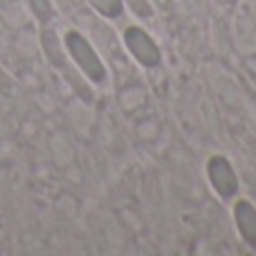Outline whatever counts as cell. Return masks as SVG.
Segmentation results:
<instances>
[{
  "label": "cell",
  "mask_w": 256,
  "mask_h": 256,
  "mask_svg": "<svg viewBox=\"0 0 256 256\" xmlns=\"http://www.w3.org/2000/svg\"><path fill=\"white\" fill-rule=\"evenodd\" d=\"M43 48H45V54H48V58L52 61V66L66 72V66H68L66 56H63L61 45H58V38H56V34H54L52 30H45L43 32Z\"/></svg>",
  "instance_id": "cell-5"
},
{
  "label": "cell",
  "mask_w": 256,
  "mask_h": 256,
  "mask_svg": "<svg viewBox=\"0 0 256 256\" xmlns=\"http://www.w3.org/2000/svg\"><path fill=\"white\" fill-rule=\"evenodd\" d=\"M234 220L243 240L256 250V209L250 200H238L234 207Z\"/></svg>",
  "instance_id": "cell-4"
},
{
  "label": "cell",
  "mask_w": 256,
  "mask_h": 256,
  "mask_svg": "<svg viewBox=\"0 0 256 256\" xmlns=\"http://www.w3.org/2000/svg\"><path fill=\"white\" fill-rule=\"evenodd\" d=\"M124 40H126V48L130 50V54L146 68H155L160 66V50L155 45V40L146 34L142 27H128L124 32Z\"/></svg>",
  "instance_id": "cell-2"
},
{
  "label": "cell",
  "mask_w": 256,
  "mask_h": 256,
  "mask_svg": "<svg viewBox=\"0 0 256 256\" xmlns=\"http://www.w3.org/2000/svg\"><path fill=\"white\" fill-rule=\"evenodd\" d=\"M207 173L212 180L214 189L222 196V198H232L238 191V178H236L232 164L227 162L222 155H212L207 162Z\"/></svg>",
  "instance_id": "cell-3"
},
{
  "label": "cell",
  "mask_w": 256,
  "mask_h": 256,
  "mask_svg": "<svg viewBox=\"0 0 256 256\" xmlns=\"http://www.w3.org/2000/svg\"><path fill=\"white\" fill-rule=\"evenodd\" d=\"M30 7H32L34 16L38 18L40 22L52 20L54 12H52V2H50V0H30Z\"/></svg>",
  "instance_id": "cell-7"
},
{
  "label": "cell",
  "mask_w": 256,
  "mask_h": 256,
  "mask_svg": "<svg viewBox=\"0 0 256 256\" xmlns=\"http://www.w3.org/2000/svg\"><path fill=\"white\" fill-rule=\"evenodd\" d=\"M66 48H68V52L72 54L74 63L81 68V72H84L88 79H92L94 84L106 81V68H104L102 61H99V56L92 50V45H90L79 32H68Z\"/></svg>",
  "instance_id": "cell-1"
},
{
  "label": "cell",
  "mask_w": 256,
  "mask_h": 256,
  "mask_svg": "<svg viewBox=\"0 0 256 256\" xmlns=\"http://www.w3.org/2000/svg\"><path fill=\"white\" fill-rule=\"evenodd\" d=\"M126 2H128V7H130L140 18H150V16H153V9H150L148 0H126Z\"/></svg>",
  "instance_id": "cell-8"
},
{
  "label": "cell",
  "mask_w": 256,
  "mask_h": 256,
  "mask_svg": "<svg viewBox=\"0 0 256 256\" xmlns=\"http://www.w3.org/2000/svg\"><path fill=\"white\" fill-rule=\"evenodd\" d=\"M90 4H92L99 14H104V16H108V18H117L124 12V2H122V0H90Z\"/></svg>",
  "instance_id": "cell-6"
}]
</instances>
